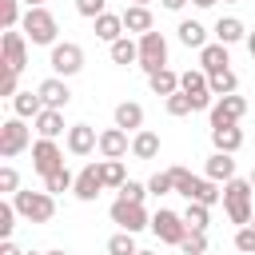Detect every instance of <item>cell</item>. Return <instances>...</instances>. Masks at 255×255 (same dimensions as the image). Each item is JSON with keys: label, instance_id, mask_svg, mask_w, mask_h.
Instances as JSON below:
<instances>
[{"label": "cell", "instance_id": "cell-25", "mask_svg": "<svg viewBox=\"0 0 255 255\" xmlns=\"http://www.w3.org/2000/svg\"><path fill=\"white\" fill-rule=\"evenodd\" d=\"M108 56H112V64H139V40H131V36H120L116 44H108Z\"/></svg>", "mask_w": 255, "mask_h": 255}, {"label": "cell", "instance_id": "cell-15", "mask_svg": "<svg viewBox=\"0 0 255 255\" xmlns=\"http://www.w3.org/2000/svg\"><path fill=\"white\" fill-rule=\"evenodd\" d=\"M40 100H44V108H56V112H64L68 104H72V88H68V80H60V76H48L40 88Z\"/></svg>", "mask_w": 255, "mask_h": 255}, {"label": "cell", "instance_id": "cell-30", "mask_svg": "<svg viewBox=\"0 0 255 255\" xmlns=\"http://www.w3.org/2000/svg\"><path fill=\"white\" fill-rule=\"evenodd\" d=\"M147 88H151L155 96H163V100H167V96H175V92H179V76H175L171 68H159L155 76H147Z\"/></svg>", "mask_w": 255, "mask_h": 255}, {"label": "cell", "instance_id": "cell-53", "mask_svg": "<svg viewBox=\"0 0 255 255\" xmlns=\"http://www.w3.org/2000/svg\"><path fill=\"white\" fill-rule=\"evenodd\" d=\"M131 4H143V8H147V4H151V0H131Z\"/></svg>", "mask_w": 255, "mask_h": 255}, {"label": "cell", "instance_id": "cell-24", "mask_svg": "<svg viewBox=\"0 0 255 255\" xmlns=\"http://www.w3.org/2000/svg\"><path fill=\"white\" fill-rule=\"evenodd\" d=\"M92 24H96V36H100L104 44H116L120 36H128V32H124V16H116V12H104V16H96Z\"/></svg>", "mask_w": 255, "mask_h": 255}, {"label": "cell", "instance_id": "cell-32", "mask_svg": "<svg viewBox=\"0 0 255 255\" xmlns=\"http://www.w3.org/2000/svg\"><path fill=\"white\" fill-rule=\"evenodd\" d=\"M207 84H211V96H215V100H219V96H235V92H239V76H235L231 68H223V72L207 76Z\"/></svg>", "mask_w": 255, "mask_h": 255}, {"label": "cell", "instance_id": "cell-19", "mask_svg": "<svg viewBox=\"0 0 255 255\" xmlns=\"http://www.w3.org/2000/svg\"><path fill=\"white\" fill-rule=\"evenodd\" d=\"M203 171H207V179H215V183H231V179H235V159H231L227 151H211L207 163H203Z\"/></svg>", "mask_w": 255, "mask_h": 255}, {"label": "cell", "instance_id": "cell-58", "mask_svg": "<svg viewBox=\"0 0 255 255\" xmlns=\"http://www.w3.org/2000/svg\"><path fill=\"white\" fill-rule=\"evenodd\" d=\"M24 255H36V251H24Z\"/></svg>", "mask_w": 255, "mask_h": 255}, {"label": "cell", "instance_id": "cell-5", "mask_svg": "<svg viewBox=\"0 0 255 255\" xmlns=\"http://www.w3.org/2000/svg\"><path fill=\"white\" fill-rule=\"evenodd\" d=\"M28 143H32V131H28V124H24L20 116H12V120L0 124V155H4V159H16Z\"/></svg>", "mask_w": 255, "mask_h": 255}, {"label": "cell", "instance_id": "cell-26", "mask_svg": "<svg viewBox=\"0 0 255 255\" xmlns=\"http://www.w3.org/2000/svg\"><path fill=\"white\" fill-rule=\"evenodd\" d=\"M32 124H36L40 139H56V135H64V112H56V108H44Z\"/></svg>", "mask_w": 255, "mask_h": 255}, {"label": "cell", "instance_id": "cell-13", "mask_svg": "<svg viewBox=\"0 0 255 255\" xmlns=\"http://www.w3.org/2000/svg\"><path fill=\"white\" fill-rule=\"evenodd\" d=\"M100 191H104V179H100V159H96V163H84V167H80L72 195L84 199V203H92V199H100Z\"/></svg>", "mask_w": 255, "mask_h": 255}, {"label": "cell", "instance_id": "cell-51", "mask_svg": "<svg viewBox=\"0 0 255 255\" xmlns=\"http://www.w3.org/2000/svg\"><path fill=\"white\" fill-rule=\"evenodd\" d=\"M24 8H44V0H20Z\"/></svg>", "mask_w": 255, "mask_h": 255}, {"label": "cell", "instance_id": "cell-27", "mask_svg": "<svg viewBox=\"0 0 255 255\" xmlns=\"http://www.w3.org/2000/svg\"><path fill=\"white\" fill-rule=\"evenodd\" d=\"M187 203H203V207H215V203H223V187L215 183V179H195V187H191V199Z\"/></svg>", "mask_w": 255, "mask_h": 255}, {"label": "cell", "instance_id": "cell-52", "mask_svg": "<svg viewBox=\"0 0 255 255\" xmlns=\"http://www.w3.org/2000/svg\"><path fill=\"white\" fill-rule=\"evenodd\" d=\"M44 255H72V251H64V247H56V251H44Z\"/></svg>", "mask_w": 255, "mask_h": 255}, {"label": "cell", "instance_id": "cell-56", "mask_svg": "<svg viewBox=\"0 0 255 255\" xmlns=\"http://www.w3.org/2000/svg\"><path fill=\"white\" fill-rule=\"evenodd\" d=\"M247 227H255V215H251V223H247Z\"/></svg>", "mask_w": 255, "mask_h": 255}, {"label": "cell", "instance_id": "cell-29", "mask_svg": "<svg viewBox=\"0 0 255 255\" xmlns=\"http://www.w3.org/2000/svg\"><path fill=\"white\" fill-rule=\"evenodd\" d=\"M131 155H135V159H155V155H159V135L147 131V128L135 131V135H131Z\"/></svg>", "mask_w": 255, "mask_h": 255}, {"label": "cell", "instance_id": "cell-11", "mask_svg": "<svg viewBox=\"0 0 255 255\" xmlns=\"http://www.w3.org/2000/svg\"><path fill=\"white\" fill-rule=\"evenodd\" d=\"M0 52H4V68H12V72H24L28 68V36L24 32H4V40H0Z\"/></svg>", "mask_w": 255, "mask_h": 255}, {"label": "cell", "instance_id": "cell-48", "mask_svg": "<svg viewBox=\"0 0 255 255\" xmlns=\"http://www.w3.org/2000/svg\"><path fill=\"white\" fill-rule=\"evenodd\" d=\"M159 4H163V8H167V12H179V8H183V4H187V0H159Z\"/></svg>", "mask_w": 255, "mask_h": 255}, {"label": "cell", "instance_id": "cell-49", "mask_svg": "<svg viewBox=\"0 0 255 255\" xmlns=\"http://www.w3.org/2000/svg\"><path fill=\"white\" fill-rule=\"evenodd\" d=\"M243 44H247V52L255 56V32H247V40H243Z\"/></svg>", "mask_w": 255, "mask_h": 255}, {"label": "cell", "instance_id": "cell-23", "mask_svg": "<svg viewBox=\"0 0 255 255\" xmlns=\"http://www.w3.org/2000/svg\"><path fill=\"white\" fill-rule=\"evenodd\" d=\"M227 64H231V56H227V44H219V40H215V44H207V48L199 52V68H203L207 76L223 72Z\"/></svg>", "mask_w": 255, "mask_h": 255}, {"label": "cell", "instance_id": "cell-7", "mask_svg": "<svg viewBox=\"0 0 255 255\" xmlns=\"http://www.w3.org/2000/svg\"><path fill=\"white\" fill-rule=\"evenodd\" d=\"M48 64H52V76L68 80V76H76V72L84 68V48H80V44H72V40H64V44H56V48H52Z\"/></svg>", "mask_w": 255, "mask_h": 255}, {"label": "cell", "instance_id": "cell-2", "mask_svg": "<svg viewBox=\"0 0 255 255\" xmlns=\"http://www.w3.org/2000/svg\"><path fill=\"white\" fill-rule=\"evenodd\" d=\"M20 32L32 40V44H44V48H56L60 40V24L48 8H24V20H20Z\"/></svg>", "mask_w": 255, "mask_h": 255}, {"label": "cell", "instance_id": "cell-1", "mask_svg": "<svg viewBox=\"0 0 255 255\" xmlns=\"http://www.w3.org/2000/svg\"><path fill=\"white\" fill-rule=\"evenodd\" d=\"M251 195H255L251 179H239V175H235L231 183H223V211H227V219H231L235 227H247V223H251V215H255Z\"/></svg>", "mask_w": 255, "mask_h": 255}, {"label": "cell", "instance_id": "cell-3", "mask_svg": "<svg viewBox=\"0 0 255 255\" xmlns=\"http://www.w3.org/2000/svg\"><path fill=\"white\" fill-rule=\"evenodd\" d=\"M12 203H16L20 219H28V223H48L56 215V195H48V191H16Z\"/></svg>", "mask_w": 255, "mask_h": 255}, {"label": "cell", "instance_id": "cell-43", "mask_svg": "<svg viewBox=\"0 0 255 255\" xmlns=\"http://www.w3.org/2000/svg\"><path fill=\"white\" fill-rule=\"evenodd\" d=\"M147 191H151V195H171V191H175V187H171V175H167V171H155V175L147 179Z\"/></svg>", "mask_w": 255, "mask_h": 255}, {"label": "cell", "instance_id": "cell-22", "mask_svg": "<svg viewBox=\"0 0 255 255\" xmlns=\"http://www.w3.org/2000/svg\"><path fill=\"white\" fill-rule=\"evenodd\" d=\"M175 32H179V44H183V48L203 52V48L211 44V40H207V28H203L199 20H179V28H175Z\"/></svg>", "mask_w": 255, "mask_h": 255}, {"label": "cell", "instance_id": "cell-18", "mask_svg": "<svg viewBox=\"0 0 255 255\" xmlns=\"http://www.w3.org/2000/svg\"><path fill=\"white\" fill-rule=\"evenodd\" d=\"M116 128H124V131H143V104H135V100H124V104H116Z\"/></svg>", "mask_w": 255, "mask_h": 255}, {"label": "cell", "instance_id": "cell-4", "mask_svg": "<svg viewBox=\"0 0 255 255\" xmlns=\"http://www.w3.org/2000/svg\"><path fill=\"white\" fill-rule=\"evenodd\" d=\"M179 92L191 96L195 112H211V108H215V96H211V84H207V72H203V68H187V72H179Z\"/></svg>", "mask_w": 255, "mask_h": 255}, {"label": "cell", "instance_id": "cell-14", "mask_svg": "<svg viewBox=\"0 0 255 255\" xmlns=\"http://www.w3.org/2000/svg\"><path fill=\"white\" fill-rule=\"evenodd\" d=\"M64 143H68V151H72V155H92V151L100 147V135H96V128H92V124H72V128H68V135H64Z\"/></svg>", "mask_w": 255, "mask_h": 255}, {"label": "cell", "instance_id": "cell-54", "mask_svg": "<svg viewBox=\"0 0 255 255\" xmlns=\"http://www.w3.org/2000/svg\"><path fill=\"white\" fill-rule=\"evenodd\" d=\"M247 179H251V187H255V167H251V175H247Z\"/></svg>", "mask_w": 255, "mask_h": 255}, {"label": "cell", "instance_id": "cell-16", "mask_svg": "<svg viewBox=\"0 0 255 255\" xmlns=\"http://www.w3.org/2000/svg\"><path fill=\"white\" fill-rule=\"evenodd\" d=\"M104 159H124L128 151H131V139H128V131L124 128H104L100 131V147H96Z\"/></svg>", "mask_w": 255, "mask_h": 255}, {"label": "cell", "instance_id": "cell-20", "mask_svg": "<svg viewBox=\"0 0 255 255\" xmlns=\"http://www.w3.org/2000/svg\"><path fill=\"white\" fill-rule=\"evenodd\" d=\"M211 32H215V40H219V44H227V48H231V44H239V40H247V28H243V20H239V16H219Z\"/></svg>", "mask_w": 255, "mask_h": 255}, {"label": "cell", "instance_id": "cell-39", "mask_svg": "<svg viewBox=\"0 0 255 255\" xmlns=\"http://www.w3.org/2000/svg\"><path fill=\"white\" fill-rule=\"evenodd\" d=\"M183 255H207V231H187L183 243H179Z\"/></svg>", "mask_w": 255, "mask_h": 255}, {"label": "cell", "instance_id": "cell-9", "mask_svg": "<svg viewBox=\"0 0 255 255\" xmlns=\"http://www.w3.org/2000/svg\"><path fill=\"white\" fill-rule=\"evenodd\" d=\"M151 231H155V239H159V243L179 247V243H183V235H187V223H183V215H179V211L159 207V211L151 215Z\"/></svg>", "mask_w": 255, "mask_h": 255}, {"label": "cell", "instance_id": "cell-38", "mask_svg": "<svg viewBox=\"0 0 255 255\" xmlns=\"http://www.w3.org/2000/svg\"><path fill=\"white\" fill-rule=\"evenodd\" d=\"M20 20H24V12H20V0H0V24H4V32L20 28Z\"/></svg>", "mask_w": 255, "mask_h": 255}, {"label": "cell", "instance_id": "cell-28", "mask_svg": "<svg viewBox=\"0 0 255 255\" xmlns=\"http://www.w3.org/2000/svg\"><path fill=\"white\" fill-rule=\"evenodd\" d=\"M12 112H16L20 120H36V116L44 112V100H40V92H16V100H12Z\"/></svg>", "mask_w": 255, "mask_h": 255}, {"label": "cell", "instance_id": "cell-12", "mask_svg": "<svg viewBox=\"0 0 255 255\" xmlns=\"http://www.w3.org/2000/svg\"><path fill=\"white\" fill-rule=\"evenodd\" d=\"M243 116H247V100H243V96H219V100H215V108L207 112L211 128H223V124H239Z\"/></svg>", "mask_w": 255, "mask_h": 255}, {"label": "cell", "instance_id": "cell-21", "mask_svg": "<svg viewBox=\"0 0 255 255\" xmlns=\"http://www.w3.org/2000/svg\"><path fill=\"white\" fill-rule=\"evenodd\" d=\"M211 143H215V151H227V155H235V151L243 147V131H239V124L211 128Z\"/></svg>", "mask_w": 255, "mask_h": 255}, {"label": "cell", "instance_id": "cell-33", "mask_svg": "<svg viewBox=\"0 0 255 255\" xmlns=\"http://www.w3.org/2000/svg\"><path fill=\"white\" fill-rule=\"evenodd\" d=\"M72 187H76V175H72L68 167L44 175V191H48V195H64V191H72Z\"/></svg>", "mask_w": 255, "mask_h": 255}, {"label": "cell", "instance_id": "cell-44", "mask_svg": "<svg viewBox=\"0 0 255 255\" xmlns=\"http://www.w3.org/2000/svg\"><path fill=\"white\" fill-rule=\"evenodd\" d=\"M235 251L255 255V227H239V231H235Z\"/></svg>", "mask_w": 255, "mask_h": 255}, {"label": "cell", "instance_id": "cell-37", "mask_svg": "<svg viewBox=\"0 0 255 255\" xmlns=\"http://www.w3.org/2000/svg\"><path fill=\"white\" fill-rule=\"evenodd\" d=\"M139 247H135V235H128V231H116L112 239H108V255H135Z\"/></svg>", "mask_w": 255, "mask_h": 255}, {"label": "cell", "instance_id": "cell-8", "mask_svg": "<svg viewBox=\"0 0 255 255\" xmlns=\"http://www.w3.org/2000/svg\"><path fill=\"white\" fill-rule=\"evenodd\" d=\"M108 215H112V223H120V231H128V235H135V231L151 227V215L143 211V203H128V199H116Z\"/></svg>", "mask_w": 255, "mask_h": 255}, {"label": "cell", "instance_id": "cell-55", "mask_svg": "<svg viewBox=\"0 0 255 255\" xmlns=\"http://www.w3.org/2000/svg\"><path fill=\"white\" fill-rule=\"evenodd\" d=\"M135 255H155V251H135Z\"/></svg>", "mask_w": 255, "mask_h": 255}, {"label": "cell", "instance_id": "cell-17", "mask_svg": "<svg viewBox=\"0 0 255 255\" xmlns=\"http://www.w3.org/2000/svg\"><path fill=\"white\" fill-rule=\"evenodd\" d=\"M120 16H124V32H135V36L155 32V24H151V8H143V4H128Z\"/></svg>", "mask_w": 255, "mask_h": 255}, {"label": "cell", "instance_id": "cell-40", "mask_svg": "<svg viewBox=\"0 0 255 255\" xmlns=\"http://www.w3.org/2000/svg\"><path fill=\"white\" fill-rule=\"evenodd\" d=\"M16 203L8 199V203H0V239H12V227H16Z\"/></svg>", "mask_w": 255, "mask_h": 255}, {"label": "cell", "instance_id": "cell-34", "mask_svg": "<svg viewBox=\"0 0 255 255\" xmlns=\"http://www.w3.org/2000/svg\"><path fill=\"white\" fill-rule=\"evenodd\" d=\"M183 223H187V231H207V223H211V207H203V203H187V207H183Z\"/></svg>", "mask_w": 255, "mask_h": 255}, {"label": "cell", "instance_id": "cell-6", "mask_svg": "<svg viewBox=\"0 0 255 255\" xmlns=\"http://www.w3.org/2000/svg\"><path fill=\"white\" fill-rule=\"evenodd\" d=\"M139 68L147 76H155L159 68H167V40H163V32L139 36Z\"/></svg>", "mask_w": 255, "mask_h": 255}, {"label": "cell", "instance_id": "cell-47", "mask_svg": "<svg viewBox=\"0 0 255 255\" xmlns=\"http://www.w3.org/2000/svg\"><path fill=\"white\" fill-rule=\"evenodd\" d=\"M0 255H24V251H20L12 239H4V243H0Z\"/></svg>", "mask_w": 255, "mask_h": 255}, {"label": "cell", "instance_id": "cell-10", "mask_svg": "<svg viewBox=\"0 0 255 255\" xmlns=\"http://www.w3.org/2000/svg\"><path fill=\"white\" fill-rule=\"evenodd\" d=\"M32 167H36L40 175H52V171L68 167V163H64V147H60L56 139H36V143H32Z\"/></svg>", "mask_w": 255, "mask_h": 255}, {"label": "cell", "instance_id": "cell-45", "mask_svg": "<svg viewBox=\"0 0 255 255\" xmlns=\"http://www.w3.org/2000/svg\"><path fill=\"white\" fill-rule=\"evenodd\" d=\"M76 12H80V16H88V20H96V16H104V12H108V0H76Z\"/></svg>", "mask_w": 255, "mask_h": 255}, {"label": "cell", "instance_id": "cell-36", "mask_svg": "<svg viewBox=\"0 0 255 255\" xmlns=\"http://www.w3.org/2000/svg\"><path fill=\"white\" fill-rule=\"evenodd\" d=\"M163 108H167V116H175V120L195 112V104H191V96H187V92H175V96H167V100H163Z\"/></svg>", "mask_w": 255, "mask_h": 255}, {"label": "cell", "instance_id": "cell-50", "mask_svg": "<svg viewBox=\"0 0 255 255\" xmlns=\"http://www.w3.org/2000/svg\"><path fill=\"white\" fill-rule=\"evenodd\" d=\"M191 4H195V8H215L219 0H191Z\"/></svg>", "mask_w": 255, "mask_h": 255}, {"label": "cell", "instance_id": "cell-35", "mask_svg": "<svg viewBox=\"0 0 255 255\" xmlns=\"http://www.w3.org/2000/svg\"><path fill=\"white\" fill-rule=\"evenodd\" d=\"M167 175H171V187H175L183 199H191V187H195V179H199V175H191L187 167H167Z\"/></svg>", "mask_w": 255, "mask_h": 255}, {"label": "cell", "instance_id": "cell-31", "mask_svg": "<svg viewBox=\"0 0 255 255\" xmlns=\"http://www.w3.org/2000/svg\"><path fill=\"white\" fill-rule=\"evenodd\" d=\"M100 179H104V187H112V191H120V187L128 183V171H124V159H100Z\"/></svg>", "mask_w": 255, "mask_h": 255}, {"label": "cell", "instance_id": "cell-57", "mask_svg": "<svg viewBox=\"0 0 255 255\" xmlns=\"http://www.w3.org/2000/svg\"><path fill=\"white\" fill-rule=\"evenodd\" d=\"M223 4H239V0H223Z\"/></svg>", "mask_w": 255, "mask_h": 255}, {"label": "cell", "instance_id": "cell-41", "mask_svg": "<svg viewBox=\"0 0 255 255\" xmlns=\"http://www.w3.org/2000/svg\"><path fill=\"white\" fill-rule=\"evenodd\" d=\"M0 191H4V195H16V191H20V171H16L12 163L0 167Z\"/></svg>", "mask_w": 255, "mask_h": 255}, {"label": "cell", "instance_id": "cell-42", "mask_svg": "<svg viewBox=\"0 0 255 255\" xmlns=\"http://www.w3.org/2000/svg\"><path fill=\"white\" fill-rule=\"evenodd\" d=\"M151 191H147V183H135V179H128L124 187H120V199H128V203H143Z\"/></svg>", "mask_w": 255, "mask_h": 255}, {"label": "cell", "instance_id": "cell-46", "mask_svg": "<svg viewBox=\"0 0 255 255\" xmlns=\"http://www.w3.org/2000/svg\"><path fill=\"white\" fill-rule=\"evenodd\" d=\"M20 84V72H12V68H4V76H0V96H8V100H16V88Z\"/></svg>", "mask_w": 255, "mask_h": 255}]
</instances>
